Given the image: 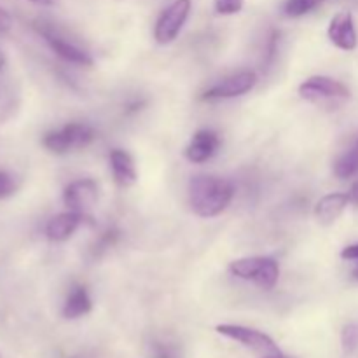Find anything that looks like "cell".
<instances>
[{
	"label": "cell",
	"instance_id": "obj_1",
	"mask_svg": "<svg viewBox=\"0 0 358 358\" xmlns=\"http://www.w3.org/2000/svg\"><path fill=\"white\" fill-rule=\"evenodd\" d=\"M233 198L234 187L226 178L198 175L189 182V205L203 219H212L226 212Z\"/></svg>",
	"mask_w": 358,
	"mask_h": 358
},
{
	"label": "cell",
	"instance_id": "obj_2",
	"mask_svg": "<svg viewBox=\"0 0 358 358\" xmlns=\"http://www.w3.org/2000/svg\"><path fill=\"white\" fill-rule=\"evenodd\" d=\"M231 275L240 280L254 282L264 290L275 289L280 278V266L271 257H243L229 264Z\"/></svg>",
	"mask_w": 358,
	"mask_h": 358
},
{
	"label": "cell",
	"instance_id": "obj_3",
	"mask_svg": "<svg viewBox=\"0 0 358 358\" xmlns=\"http://www.w3.org/2000/svg\"><path fill=\"white\" fill-rule=\"evenodd\" d=\"M96 133L90 124L84 122H69L56 131L45 133L44 143L45 149L52 154H66L70 150L86 149L94 142Z\"/></svg>",
	"mask_w": 358,
	"mask_h": 358
},
{
	"label": "cell",
	"instance_id": "obj_4",
	"mask_svg": "<svg viewBox=\"0 0 358 358\" xmlns=\"http://www.w3.org/2000/svg\"><path fill=\"white\" fill-rule=\"evenodd\" d=\"M191 13V0H173L157 17L154 38L157 44L166 45L178 37Z\"/></svg>",
	"mask_w": 358,
	"mask_h": 358
},
{
	"label": "cell",
	"instance_id": "obj_5",
	"mask_svg": "<svg viewBox=\"0 0 358 358\" xmlns=\"http://www.w3.org/2000/svg\"><path fill=\"white\" fill-rule=\"evenodd\" d=\"M215 331L219 332L224 338H229L233 341L240 343V345L247 346V348L254 350V352L261 353V355L269 357V355H278L280 348L276 346V343L269 338L268 334L261 331H255V329L243 327V325H233V324H222L217 325Z\"/></svg>",
	"mask_w": 358,
	"mask_h": 358
},
{
	"label": "cell",
	"instance_id": "obj_6",
	"mask_svg": "<svg viewBox=\"0 0 358 358\" xmlns=\"http://www.w3.org/2000/svg\"><path fill=\"white\" fill-rule=\"evenodd\" d=\"M299 94L303 100L308 101L346 100V98H350V90L332 77L315 76L301 84Z\"/></svg>",
	"mask_w": 358,
	"mask_h": 358
},
{
	"label": "cell",
	"instance_id": "obj_7",
	"mask_svg": "<svg viewBox=\"0 0 358 358\" xmlns=\"http://www.w3.org/2000/svg\"><path fill=\"white\" fill-rule=\"evenodd\" d=\"M257 84V73L245 70V72H238L234 76L227 77L222 83L215 84L210 90L203 93L201 100L212 101V100H226V98H236L241 94H247L252 91Z\"/></svg>",
	"mask_w": 358,
	"mask_h": 358
},
{
	"label": "cell",
	"instance_id": "obj_8",
	"mask_svg": "<svg viewBox=\"0 0 358 358\" xmlns=\"http://www.w3.org/2000/svg\"><path fill=\"white\" fill-rule=\"evenodd\" d=\"M98 201V185L91 178H79L66 185L63 192V203L72 212L84 213Z\"/></svg>",
	"mask_w": 358,
	"mask_h": 358
},
{
	"label": "cell",
	"instance_id": "obj_9",
	"mask_svg": "<svg viewBox=\"0 0 358 358\" xmlns=\"http://www.w3.org/2000/svg\"><path fill=\"white\" fill-rule=\"evenodd\" d=\"M327 35L336 48L343 49V51H353L358 44L353 14L348 10L336 14L329 23Z\"/></svg>",
	"mask_w": 358,
	"mask_h": 358
},
{
	"label": "cell",
	"instance_id": "obj_10",
	"mask_svg": "<svg viewBox=\"0 0 358 358\" xmlns=\"http://www.w3.org/2000/svg\"><path fill=\"white\" fill-rule=\"evenodd\" d=\"M220 147V136L213 129H199L192 135L191 142L185 147V157L191 163L201 164L212 159Z\"/></svg>",
	"mask_w": 358,
	"mask_h": 358
},
{
	"label": "cell",
	"instance_id": "obj_11",
	"mask_svg": "<svg viewBox=\"0 0 358 358\" xmlns=\"http://www.w3.org/2000/svg\"><path fill=\"white\" fill-rule=\"evenodd\" d=\"M38 31H41L42 37L45 38L49 48L55 51V55L59 56L62 59H65L66 63H72V65L79 66H93V58H91L86 51H83L80 48L73 45L72 42L63 41L59 35H56L55 31L49 30L48 27H41Z\"/></svg>",
	"mask_w": 358,
	"mask_h": 358
},
{
	"label": "cell",
	"instance_id": "obj_12",
	"mask_svg": "<svg viewBox=\"0 0 358 358\" xmlns=\"http://www.w3.org/2000/svg\"><path fill=\"white\" fill-rule=\"evenodd\" d=\"M84 220H86V215L80 212L69 210V212L58 213V215L49 220L48 227H45L48 240L52 241V243H63V241L70 240Z\"/></svg>",
	"mask_w": 358,
	"mask_h": 358
},
{
	"label": "cell",
	"instance_id": "obj_13",
	"mask_svg": "<svg viewBox=\"0 0 358 358\" xmlns=\"http://www.w3.org/2000/svg\"><path fill=\"white\" fill-rule=\"evenodd\" d=\"M350 205V198L345 192H331L324 196L315 206V217L322 226H331L341 217L346 206Z\"/></svg>",
	"mask_w": 358,
	"mask_h": 358
},
{
	"label": "cell",
	"instance_id": "obj_14",
	"mask_svg": "<svg viewBox=\"0 0 358 358\" xmlns=\"http://www.w3.org/2000/svg\"><path fill=\"white\" fill-rule=\"evenodd\" d=\"M110 168L114 175L115 184L121 187H129L136 182V168L133 163V157L126 150L114 149L110 152Z\"/></svg>",
	"mask_w": 358,
	"mask_h": 358
},
{
	"label": "cell",
	"instance_id": "obj_15",
	"mask_svg": "<svg viewBox=\"0 0 358 358\" xmlns=\"http://www.w3.org/2000/svg\"><path fill=\"white\" fill-rule=\"evenodd\" d=\"M93 308V303H91V297L87 294V290L84 287L77 285L73 287L72 292L66 297L65 304H63V317L66 320H77V318L87 315Z\"/></svg>",
	"mask_w": 358,
	"mask_h": 358
},
{
	"label": "cell",
	"instance_id": "obj_16",
	"mask_svg": "<svg viewBox=\"0 0 358 358\" xmlns=\"http://www.w3.org/2000/svg\"><path fill=\"white\" fill-rule=\"evenodd\" d=\"M334 173L336 177L346 180V178L357 177L358 175V143L352 150L343 154L338 161L334 163Z\"/></svg>",
	"mask_w": 358,
	"mask_h": 358
},
{
	"label": "cell",
	"instance_id": "obj_17",
	"mask_svg": "<svg viewBox=\"0 0 358 358\" xmlns=\"http://www.w3.org/2000/svg\"><path fill=\"white\" fill-rule=\"evenodd\" d=\"M322 3H324V0H287L285 6H283V13L289 17H301L310 14Z\"/></svg>",
	"mask_w": 358,
	"mask_h": 358
},
{
	"label": "cell",
	"instance_id": "obj_18",
	"mask_svg": "<svg viewBox=\"0 0 358 358\" xmlns=\"http://www.w3.org/2000/svg\"><path fill=\"white\" fill-rule=\"evenodd\" d=\"M215 10L222 16H229V14H236L243 9L245 0H213Z\"/></svg>",
	"mask_w": 358,
	"mask_h": 358
},
{
	"label": "cell",
	"instance_id": "obj_19",
	"mask_svg": "<svg viewBox=\"0 0 358 358\" xmlns=\"http://www.w3.org/2000/svg\"><path fill=\"white\" fill-rule=\"evenodd\" d=\"M17 191V182L7 171H0V199L10 198Z\"/></svg>",
	"mask_w": 358,
	"mask_h": 358
},
{
	"label": "cell",
	"instance_id": "obj_20",
	"mask_svg": "<svg viewBox=\"0 0 358 358\" xmlns=\"http://www.w3.org/2000/svg\"><path fill=\"white\" fill-rule=\"evenodd\" d=\"M358 345V327L357 325H346L343 331V346L346 352H353Z\"/></svg>",
	"mask_w": 358,
	"mask_h": 358
},
{
	"label": "cell",
	"instance_id": "obj_21",
	"mask_svg": "<svg viewBox=\"0 0 358 358\" xmlns=\"http://www.w3.org/2000/svg\"><path fill=\"white\" fill-rule=\"evenodd\" d=\"M341 257L345 259V261H357L358 262V245H350V247H346L345 250L341 252ZM353 275H355V278H358V266H357L355 271H353Z\"/></svg>",
	"mask_w": 358,
	"mask_h": 358
},
{
	"label": "cell",
	"instance_id": "obj_22",
	"mask_svg": "<svg viewBox=\"0 0 358 358\" xmlns=\"http://www.w3.org/2000/svg\"><path fill=\"white\" fill-rule=\"evenodd\" d=\"M10 27H13V17H10V14L7 10L0 9V34L9 31Z\"/></svg>",
	"mask_w": 358,
	"mask_h": 358
},
{
	"label": "cell",
	"instance_id": "obj_23",
	"mask_svg": "<svg viewBox=\"0 0 358 358\" xmlns=\"http://www.w3.org/2000/svg\"><path fill=\"white\" fill-rule=\"evenodd\" d=\"M348 198H350V203H352V205L358 206V180L352 185V189H350Z\"/></svg>",
	"mask_w": 358,
	"mask_h": 358
},
{
	"label": "cell",
	"instance_id": "obj_24",
	"mask_svg": "<svg viewBox=\"0 0 358 358\" xmlns=\"http://www.w3.org/2000/svg\"><path fill=\"white\" fill-rule=\"evenodd\" d=\"M31 3H37V6H55L56 0H28Z\"/></svg>",
	"mask_w": 358,
	"mask_h": 358
},
{
	"label": "cell",
	"instance_id": "obj_25",
	"mask_svg": "<svg viewBox=\"0 0 358 358\" xmlns=\"http://www.w3.org/2000/svg\"><path fill=\"white\" fill-rule=\"evenodd\" d=\"M3 65H6V58H3V55L0 52V70L3 69Z\"/></svg>",
	"mask_w": 358,
	"mask_h": 358
},
{
	"label": "cell",
	"instance_id": "obj_26",
	"mask_svg": "<svg viewBox=\"0 0 358 358\" xmlns=\"http://www.w3.org/2000/svg\"><path fill=\"white\" fill-rule=\"evenodd\" d=\"M264 358H289L285 355H282V353H278V355H269V357H264Z\"/></svg>",
	"mask_w": 358,
	"mask_h": 358
}]
</instances>
